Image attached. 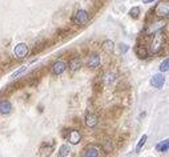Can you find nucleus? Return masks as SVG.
Returning <instances> with one entry per match:
<instances>
[{
  "mask_svg": "<svg viewBox=\"0 0 169 157\" xmlns=\"http://www.w3.org/2000/svg\"><path fill=\"white\" fill-rule=\"evenodd\" d=\"M155 2V0H143V3H146V4H148V3H153Z\"/></svg>",
  "mask_w": 169,
  "mask_h": 157,
  "instance_id": "26",
  "label": "nucleus"
},
{
  "mask_svg": "<svg viewBox=\"0 0 169 157\" xmlns=\"http://www.w3.org/2000/svg\"><path fill=\"white\" fill-rule=\"evenodd\" d=\"M53 149H55V143L53 141H51V143H44L41 145V148H40V154L43 157H49L51 154H52L53 152Z\"/></svg>",
  "mask_w": 169,
  "mask_h": 157,
  "instance_id": "7",
  "label": "nucleus"
},
{
  "mask_svg": "<svg viewBox=\"0 0 169 157\" xmlns=\"http://www.w3.org/2000/svg\"><path fill=\"white\" fill-rule=\"evenodd\" d=\"M116 80V73L115 72H111V71H106L105 73L103 75V81L105 85H111L112 83Z\"/></svg>",
  "mask_w": 169,
  "mask_h": 157,
  "instance_id": "15",
  "label": "nucleus"
},
{
  "mask_svg": "<svg viewBox=\"0 0 169 157\" xmlns=\"http://www.w3.org/2000/svg\"><path fill=\"white\" fill-rule=\"evenodd\" d=\"M103 149L105 150L106 153H108V152H111V150L113 149V145H112V143L109 141V140H106V141L104 143V145H103Z\"/></svg>",
  "mask_w": 169,
  "mask_h": 157,
  "instance_id": "24",
  "label": "nucleus"
},
{
  "mask_svg": "<svg viewBox=\"0 0 169 157\" xmlns=\"http://www.w3.org/2000/svg\"><path fill=\"white\" fill-rule=\"evenodd\" d=\"M134 53H136V56L139 59H146L148 55H149V51H148L146 47L141 46V44H137V46L134 47Z\"/></svg>",
  "mask_w": 169,
  "mask_h": 157,
  "instance_id": "10",
  "label": "nucleus"
},
{
  "mask_svg": "<svg viewBox=\"0 0 169 157\" xmlns=\"http://www.w3.org/2000/svg\"><path fill=\"white\" fill-rule=\"evenodd\" d=\"M168 69H169V59H165L160 65V71L161 72H168Z\"/></svg>",
  "mask_w": 169,
  "mask_h": 157,
  "instance_id": "23",
  "label": "nucleus"
},
{
  "mask_svg": "<svg viewBox=\"0 0 169 157\" xmlns=\"http://www.w3.org/2000/svg\"><path fill=\"white\" fill-rule=\"evenodd\" d=\"M165 27V23L164 21H159V23H155V25L152 24L148 30H146V32L148 33H155L156 31H160V30H162V28Z\"/></svg>",
  "mask_w": 169,
  "mask_h": 157,
  "instance_id": "16",
  "label": "nucleus"
},
{
  "mask_svg": "<svg viewBox=\"0 0 169 157\" xmlns=\"http://www.w3.org/2000/svg\"><path fill=\"white\" fill-rule=\"evenodd\" d=\"M128 49H129V47L127 46V44H124V43H120L119 44V51H120V53H127Z\"/></svg>",
  "mask_w": 169,
  "mask_h": 157,
  "instance_id": "25",
  "label": "nucleus"
},
{
  "mask_svg": "<svg viewBox=\"0 0 169 157\" xmlns=\"http://www.w3.org/2000/svg\"><path fill=\"white\" fill-rule=\"evenodd\" d=\"M162 47H164V32H162V30H160V31H156L153 33V39H152V41H150L149 52L156 55L161 51Z\"/></svg>",
  "mask_w": 169,
  "mask_h": 157,
  "instance_id": "1",
  "label": "nucleus"
},
{
  "mask_svg": "<svg viewBox=\"0 0 169 157\" xmlns=\"http://www.w3.org/2000/svg\"><path fill=\"white\" fill-rule=\"evenodd\" d=\"M129 15H131V18L137 19L139 16H140V7H133V8H131V11H129Z\"/></svg>",
  "mask_w": 169,
  "mask_h": 157,
  "instance_id": "21",
  "label": "nucleus"
},
{
  "mask_svg": "<svg viewBox=\"0 0 169 157\" xmlns=\"http://www.w3.org/2000/svg\"><path fill=\"white\" fill-rule=\"evenodd\" d=\"M69 152H71V148H69L67 144H63V145H61V147L59 148V153H57V154H59L60 157H67V156L69 154Z\"/></svg>",
  "mask_w": 169,
  "mask_h": 157,
  "instance_id": "18",
  "label": "nucleus"
},
{
  "mask_svg": "<svg viewBox=\"0 0 169 157\" xmlns=\"http://www.w3.org/2000/svg\"><path fill=\"white\" fill-rule=\"evenodd\" d=\"M103 49H104L105 53H112V52H113V49H115L113 41H112V40H105L103 43Z\"/></svg>",
  "mask_w": 169,
  "mask_h": 157,
  "instance_id": "17",
  "label": "nucleus"
},
{
  "mask_svg": "<svg viewBox=\"0 0 169 157\" xmlns=\"http://www.w3.org/2000/svg\"><path fill=\"white\" fill-rule=\"evenodd\" d=\"M12 111V104L8 100H0V113L2 115H9Z\"/></svg>",
  "mask_w": 169,
  "mask_h": 157,
  "instance_id": "12",
  "label": "nucleus"
},
{
  "mask_svg": "<svg viewBox=\"0 0 169 157\" xmlns=\"http://www.w3.org/2000/svg\"><path fill=\"white\" fill-rule=\"evenodd\" d=\"M81 157H101L100 148L96 147V145H87V147L83 149Z\"/></svg>",
  "mask_w": 169,
  "mask_h": 157,
  "instance_id": "5",
  "label": "nucleus"
},
{
  "mask_svg": "<svg viewBox=\"0 0 169 157\" xmlns=\"http://www.w3.org/2000/svg\"><path fill=\"white\" fill-rule=\"evenodd\" d=\"M28 69V67L27 65H24V67H21V68L19 69V71H16V72H14V73L12 75H11V78H16V77H18L19 75H21V73H23V72H25Z\"/></svg>",
  "mask_w": 169,
  "mask_h": 157,
  "instance_id": "22",
  "label": "nucleus"
},
{
  "mask_svg": "<svg viewBox=\"0 0 169 157\" xmlns=\"http://www.w3.org/2000/svg\"><path fill=\"white\" fill-rule=\"evenodd\" d=\"M157 149L160 150V152H168V149H169V141L168 140H164V141H161L159 145H157Z\"/></svg>",
  "mask_w": 169,
  "mask_h": 157,
  "instance_id": "19",
  "label": "nucleus"
},
{
  "mask_svg": "<svg viewBox=\"0 0 169 157\" xmlns=\"http://www.w3.org/2000/svg\"><path fill=\"white\" fill-rule=\"evenodd\" d=\"M65 69H67V64L64 63L63 60H57V61H56V63L52 65V73L56 75V76L61 75Z\"/></svg>",
  "mask_w": 169,
  "mask_h": 157,
  "instance_id": "8",
  "label": "nucleus"
},
{
  "mask_svg": "<svg viewBox=\"0 0 169 157\" xmlns=\"http://www.w3.org/2000/svg\"><path fill=\"white\" fill-rule=\"evenodd\" d=\"M28 52H30V48L25 43H19L16 44L15 48H14V55L16 56V59H24L27 57Z\"/></svg>",
  "mask_w": 169,
  "mask_h": 157,
  "instance_id": "4",
  "label": "nucleus"
},
{
  "mask_svg": "<svg viewBox=\"0 0 169 157\" xmlns=\"http://www.w3.org/2000/svg\"><path fill=\"white\" fill-rule=\"evenodd\" d=\"M81 59L79 57V56H76V57H72L71 60H69V69L72 71V72H76V71H79L81 68Z\"/></svg>",
  "mask_w": 169,
  "mask_h": 157,
  "instance_id": "14",
  "label": "nucleus"
},
{
  "mask_svg": "<svg viewBox=\"0 0 169 157\" xmlns=\"http://www.w3.org/2000/svg\"><path fill=\"white\" fill-rule=\"evenodd\" d=\"M67 138H68V141L72 144V145H76L81 141V133L80 131L77 129H71L68 132V134H67Z\"/></svg>",
  "mask_w": 169,
  "mask_h": 157,
  "instance_id": "6",
  "label": "nucleus"
},
{
  "mask_svg": "<svg viewBox=\"0 0 169 157\" xmlns=\"http://www.w3.org/2000/svg\"><path fill=\"white\" fill-rule=\"evenodd\" d=\"M164 83H165V77L162 75H160V73L155 75L153 77L150 78V84H152V87L153 88H161L162 85H164Z\"/></svg>",
  "mask_w": 169,
  "mask_h": 157,
  "instance_id": "11",
  "label": "nucleus"
},
{
  "mask_svg": "<svg viewBox=\"0 0 169 157\" xmlns=\"http://www.w3.org/2000/svg\"><path fill=\"white\" fill-rule=\"evenodd\" d=\"M155 15L159 16V18L164 19V18H168L169 15V0H160L157 3L156 8H155Z\"/></svg>",
  "mask_w": 169,
  "mask_h": 157,
  "instance_id": "2",
  "label": "nucleus"
},
{
  "mask_svg": "<svg viewBox=\"0 0 169 157\" xmlns=\"http://www.w3.org/2000/svg\"><path fill=\"white\" fill-rule=\"evenodd\" d=\"M146 140H148V136H146V134H144V136L141 137L139 140V143H137V147H136V150L137 152H140V150H141V148L144 147L145 145V143H146Z\"/></svg>",
  "mask_w": 169,
  "mask_h": 157,
  "instance_id": "20",
  "label": "nucleus"
},
{
  "mask_svg": "<svg viewBox=\"0 0 169 157\" xmlns=\"http://www.w3.org/2000/svg\"><path fill=\"white\" fill-rule=\"evenodd\" d=\"M101 64V57L99 53H92L91 56L88 57V67H91V68H99Z\"/></svg>",
  "mask_w": 169,
  "mask_h": 157,
  "instance_id": "9",
  "label": "nucleus"
},
{
  "mask_svg": "<svg viewBox=\"0 0 169 157\" xmlns=\"http://www.w3.org/2000/svg\"><path fill=\"white\" fill-rule=\"evenodd\" d=\"M99 124V117L93 113H88L85 116V125L89 128H95Z\"/></svg>",
  "mask_w": 169,
  "mask_h": 157,
  "instance_id": "13",
  "label": "nucleus"
},
{
  "mask_svg": "<svg viewBox=\"0 0 169 157\" xmlns=\"http://www.w3.org/2000/svg\"><path fill=\"white\" fill-rule=\"evenodd\" d=\"M88 19H89L88 11H85V9H79V11H76V14L73 15L72 21L75 24H85L87 21H88Z\"/></svg>",
  "mask_w": 169,
  "mask_h": 157,
  "instance_id": "3",
  "label": "nucleus"
}]
</instances>
